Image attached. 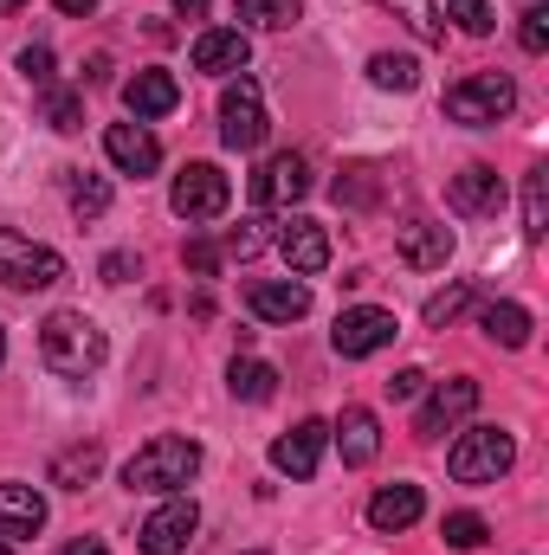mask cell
<instances>
[{
    "instance_id": "42",
    "label": "cell",
    "mask_w": 549,
    "mask_h": 555,
    "mask_svg": "<svg viewBox=\"0 0 549 555\" xmlns=\"http://www.w3.org/2000/svg\"><path fill=\"white\" fill-rule=\"evenodd\" d=\"M65 555H111V550H104L98 537H85V543H65Z\"/></svg>"
},
{
    "instance_id": "13",
    "label": "cell",
    "mask_w": 549,
    "mask_h": 555,
    "mask_svg": "<svg viewBox=\"0 0 549 555\" xmlns=\"http://www.w3.org/2000/svg\"><path fill=\"white\" fill-rule=\"evenodd\" d=\"M395 253L408 259L413 272H439L452 259V227H439V220H401L395 227Z\"/></svg>"
},
{
    "instance_id": "21",
    "label": "cell",
    "mask_w": 549,
    "mask_h": 555,
    "mask_svg": "<svg viewBox=\"0 0 549 555\" xmlns=\"http://www.w3.org/2000/svg\"><path fill=\"white\" fill-rule=\"evenodd\" d=\"M330 439H336V452H343V465H369L375 452H382V426L369 408H343V420L330 426Z\"/></svg>"
},
{
    "instance_id": "10",
    "label": "cell",
    "mask_w": 549,
    "mask_h": 555,
    "mask_svg": "<svg viewBox=\"0 0 549 555\" xmlns=\"http://www.w3.org/2000/svg\"><path fill=\"white\" fill-rule=\"evenodd\" d=\"M478 408V382L472 375H452V382H439L426 401H420V414H413V433L420 439H439V433H452L459 420Z\"/></svg>"
},
{
    "instance_id": "18",
    "label": "cell",
    "mask_w": 549,
    "mask_h": 555,
    "mask_svg": "<svg viewBox=\"0 0 549 555\" xmlns=\"http://www.w3.org/2000/svg\"><path fill=\"white\" fill-rule=\"evenodd\" d=\"M104 155H111L124 175H137V181L162 168V142L149 137L142 124H111V130H104Z\"/></svg>"
},
{
    "instance_id": "19",
    "label": "cell",
    "mask_w": 549,
    "mask_h": 555,
    "mask_svg": "<svg viewBox=\"0 0 549 555\" xmlns=\"http://www.w3.org/2000/svg\"><path fill=\"white\" fill-rule=\"evenodd\" d=\"M246 59H253V39L240 26H207L194 39V72H246Z\"/></svg>"
},
{
    "instance_id": "34",
    "label": "cell",
    "mask_w": 549,
    "mask_h": 555,
    "mask_svg": "<svg viewBox=\"0 0 549 555\" xmlns=\"http://www.w3.org/2000/svg\"><path fill=\"white\" fill-rule=\"evenodd\" d=\"M446 13L459 20V33H472V39H485L491 26H498V13L485 7V0H446Z\"/></svg>"
},
{
    "instance_id": "24",
    "label": "cell",
    "mask_w": 549,
    "mask_h": 555,
    "mask_svg": "<svg viewBox=\"0 0 549 555\" xmlns=\"http://www.w3.org/2000/svg\"><path fill=\"white\" fill-rule=\"evenodd\" d=\"M98 472H104V446H98V439H85V446H65V452L52 459V485H65V491H85Z\"/></svg>"
},
{
    "instance_id": "45",
    "label": "cell",
    "mask_w": 549,
    "mask_h": 555,
    "mask_svg": "<svg viewBox=\"0 0 549 555\" xmlns=\"http://www.w3.org/2000/svg\"><path fill=\"white\" fill-rule=\"evenodd\" d=\"M0 362H7V330H0Z\"/></svg>"
},
{
    "instance_id": "8",
    "label": "cell",
    "mask_w": 549,
    "mask_h": 555,
    "mask_svg": "<svg viewBox=\"0 0 549 555\" xmlns=\"http://www.w3.org/2000/svg\"><path fill=\"white\" fill-rule=\"evenodd\" d=\"M395 310H375V304H356V310H343L336 317V330H330V343H336V356L343 362H362V356H375V349H388L395 343Z\"/></svg>"
},
{
    "instance_id": "1",
    "label": "cell",
    "mask_w": 549,
    "mask_h": 555,
    "mask_svg": "<svg viewBox=\"0 0 549 555\" xmlns=\"http://www.w3.org/2000/svg\"><path fill=\"white\" fill-rule=\"evenodd\" d=\"M104 330L85 317V310H52L46 323H39V356H46V369L52 375H72V382H85L91 369H104Z\"/></svg>"
},
{
    "instance_id": "23",
    "label": "cell",
    "mask_w": 549,
    "mask_h": 555,
    "mask_svg": "<svg viewBox=\"0 0 549 555\" xmlns=\"http://www.w3.org/2000/svg\"><path fill=\"white\" fill-rule=\"evenodd\" d=\"M478 330H485L498 349H524V343H531V310H524V304H485V310H478Z\"/></svg>"
},
{
    "instance_id": "4",
    "label": "cell",
    "mask_w": 549,
    "mask_h": 555,
    "mask_svg": "<svg viewBox=\"0 0 549 555\" xmlns=\"http://www.w3.org/2000/svg\"><path fill=\"white\" fill-rule=\"evenodd\" d=\"M511 104H518V85H511L505 72H472V78H459V85L446 91V117H452V124H465V130L505 124V117H511Z\"/></svg>"
},
{
    "instance_id": "32",
    "label": "cell",
    "mask_w": 549,
    "mask_h": 555,
    "mask_svg": "<svg viewBox=\"0 0 549 555\" xmlns=\"http://www.w3.org/2000/svg\"><path fill=\"white\" fill-rule=\"evenodd\" d=\"M465 304H472V284H446L439 297H426L420 317H426V330H446L452 317H465Z\"/></svg>"
},
{
    "instance_id": "5",
    "label": "cell",
    "mask_w": 549,
    "mask_h": 555,
    "mask_svg": "<svg viewBox=\"0 0 549 555\" xmlns=\"http://www.w3.org/2000/svg\"><path fill=\"white\" fill-rule=\"evenodd\" d=\"M59 278H65V259H59L52 246H39V240L0 227V284H7V291H52Z\"/></svg>"
},
{
    "instance_id": "33",
    "label": "cell",
    "mask_w": 549,
    "mask_h": 555,
    "mask_svg": "<svg viewBox=\"0 0 549 555\" xmlns=\"http://www.w3.org/2000/svg\"><path fill=\"white\" fill-rule=\"evenodd\" d=\"M439 537H446V550H478L491 530H485V517H478V511H452V517L439 524Z\"/></svg>"
},
{
    "instance_id": "22",
    "label": "cell",
    "mask_w": 549,
    "mask_h": 555,
    "mask_svg": "<svg viewBox=\"0 0 549 555\" xmlns=\"http://www.w3.org/2000/svg\"><path fill=\"white\" fill-rule=\"evenodd\" d=\"M46 530V498L33 485H0V537H39Z\"/></svg>"
},
{
    "instance_id": "38",
    "label": "cell",
    "mask_w": 549,
    "mask_h": 555,
    "mask_svg": "<svg viewBox=\"0 0 549 555\" xmlns=\"http://www.w3.org/2000/svg\"><path fill=\"white\" fill-rule=\"evenodd\" d=\"M259 246H266V240H259L253 227H240V233H227V246H220V259H253Z\"/></svg>"
},
{
    "instance_id": "20",
    "label": "cell",
    "mask_w": 549,
    "mask_h": 555,
    "mask_svg": "<svg viewBox=\"0 0 549 555\" xmlns=\"http://www.w3.org/2000/svg\"><path fill=\"white\" fill-rule=\"evenodd\" d=\"M420 511H426L420 485H382V491L369 498V524H375L382 537H401L408 524H420Z\"/></svg>"
},
{
    "instance_id": "29",
    "label": "cell",
    "mask_w": 549,
    "mask_h": 555,
    "mask_svg": "<svg viewBox=\"0 0 549 555\" xmlns=\"http://www.w3.org/2000/svg\"><path fill=\"white\" fill-rule=\"evenodd\" d=\"M227 388H233L240 401H272L278 375L266 369V362H233V369H227Z\"/></svg>"
},
{
    "instance_id": "2",
    "label": "cell",
    "mask_w": 549,
    "mask_h": 555,
    "mask_svg": "<svg viewBox=\"0 0 549 555\" xmlns=\"http://www.w3.org/2000/svg\"><path fill=\"white\" fill-rule=\"evenodd\" d=\"M194 472H201V446L181 439V433H155L149 446H137V459L124 465V485L130 491H155V498H175V491L194 485Z\"/></svg>"
},
{
    "instance_id": "14",
    "label": "cell",
    "mask_w": 549,
    "mask_h": 555,
    "mask_svg": "<svg viewBox=\"0 0 549 555\" xmlns=\"http://www.w3.org/2000/svg\"><path fill=\"white\" fill-rule=\"evenodd\" d=\"M446 201H452V214H465V220H478V214H498V207H505V181H498V168H485V162H472V168H459V175H452V188H446Z\"/></svg>"
},
{
    "instance_id": "48",
    "label": "cell",
    "mask_w": 549,
    "mask_h": 555,
    "mask_svg": "<svg viewBox=\"0 0 549 555\" xmlns=\"http://www.w3.org/2000/svg\"><path fill=\"white\" fill-rule=\"evenodd\" d=\"M246 555H259V550H246Z\"/></svg>"
},
{
    "instance_id": "36",
    "label": "cell",
    "mask_w": 549,
    "mask_h": 555,
    "mask_svg": "<svg viewBox=\"0 0 549 555\" xmlns=\"http://www.w3.org/2000/svg\"><path fill=\"white\" fill-rule=\"evenodd\" d=\"M20 78L46 91V85H52V46H26V52H20Z\"/></svg>"
},
{
    "instance_id": "11",
    "label": "cell",
    "mask_w": 549,
    "mask_h": 555,
    "mask_svg": "<svg viewBox=\"0 0 549 555\" xmlns=\"http://www.w3.org/2000/svg\"><path fill=\"white\" fill-rule=\"evenodd\" d=\"M304 194H310V162L291 155V149L272 155V162L253 175V201H259V207H291V201H304Z\"/></svg>"
},
{
    "instance_id": "25",
    "label": "cell",
    "mask_w": 549,
    "mask_h": 555,
    "mask_svg": "<svg viewBox=\"0 0 549 555\" xmlns=\"http://www.w3.org/2000/svg\"><path fill=\"white\" fill-rule=\"evenodd\" d=\"M382 7H395V20L408 26L413 39H426V46H439V39H446V20H439V0H382Z\"/></svg>"
},
{
    "instance_id": "3",
    "label": "cell",
    "mask_w": 549,
    "mask_h": 555,
    "mask_svg": "<svg viewBox=\"0 0 549 555\" xmlns=\"http://www.w3.org/2000/svg\"><path fill=\"white\" fill-rule=\"evenodd\" d=\"M511 459H518V439L505 426H465L452 439V452H446V472L459 485H498L511 472Z\"/></svg>"
},
{
    "instance_id": "7",
    "label": "cell",
    "mask_w": 549,
    "mask_h": 555,
    "mask_svg": "<svg viewBox=\"0 0 549 555\" xmlns=\"http://www.w3.org/2000/svg\"><path fill=\"white\" fill-rule=\"evenodd\" d=\"M227 201H233V181H227L214 162H188V168L175 175V188H168V207H175L181 220H220Z\"/></svg>"
},
{
    "instance_id": "31",
    "label": "cell",
    "mask_w": 549,
    "mask_h": 555,
    "mask_svg": "<svg viewBox=\"0 0 549 555\" xmlns=\"http://www.w3.org/2000/svg\"><path fill=\"white\" fill-rule=\"evenodd\" d=\"M104 207H111V181H104V175H78V181H72V214H78V220H98Z\"/></svg>"
},
{
    "instance_id": "27",
    "label": "cell",
    "mask_w": 549,
    "mask_h": 555,
    "mask_svg": "<svg viewBox=\"0 0 549 555\" xmlns=\"http://www.w3.org/2000/svg\"><path fill=\"white\" fill-rule=\"evenodd\" d=\"M369 78H375L382 91H413V85H420V65H413L408 52H375V59H369Z\"/></svg>"
},
{
    "instance_id": "15",
    "label": "cell",
    "mask_w": 549,
    "mask_h": 555,
    "mask_svg": "<svg viewBox=\"0 0 549 555\" xmlns=\"http://www.w3.org/2000/svg\"><path fill=\"white\" fill-rule=\"evenodd\" d=\"M323 446H330V426H323V420H297V426L272 446V465L284 478H310L317 459H323Z\"/></svg>"
},
{
    "instance_id": "37",
    "label": "cell",
    "mask_w": 549,
    "mask_h": 555,
    "mask_svg": "<svg viewBox=\"0 0 549 555\" xmlns=\"http://www.w3.org/2000/svg\"><path fill=\"white\" fill-rule=\"evenodd\" d=\"M181 266H188L194 278L220 272V246H207V240H188V246H181Z\"/></svg>"
},
{
    "instance_id": "26",
    "label": "cell",
    "mask_w": 549,
    "mask_h": 555,
    "mask_svg": "<svg viewBox=\"0 0 549 555\" xmlns=\"http://www.w3.org/2000/svg\"><path fill=\"white\" fill-rule=\"evenodd\" d=\"M524 233L531 240L549 233V168H531L524 175Z\"/></svg>"
},
{
    "instance_id": "28",
    "label": "cell",
    "mask_w": 549,
    "mask_h": 555,
    "mask_svg": "<svg viewBox=\"0 0 549 555\" xmlns=\"http://www.w3.org/2000/svg\"><path fill=\"white\" fill-rule=\"evenodd\" d=\"M240 20L246 26H266V33H284V26L304 20V7L297 0H240Z\"/></svg>"
},
{
    "instance_id": "43",
    "label": "cell",
    "mask_w": 549,
    "mask_h": 555,
    "mask_svg": "<svg viewBox=\"0 0 549 555\" xmlns=\"http://www.w3.org/2000/svg\"><path fill=\"white\" fill-rule=\"evenodd\" d=\"M175 13H181V20H201V13H207V0H175Z\"/></svg>"
},
{
    "instance_id": "16",
    "label": "cell",
    "mask_w": 549,
    "mask_h": 555,
    "mask_svg": "<svg viewBox=\"0 0 549 555\" xmlns=\"http://www.w3.org/2000/svg\"><path fill=\"white\" fill-rule=\"evenodd\" d=\"M246 304H253L259 323H297L310 310V284L304 278H266V284L246 291Z\"/></svg>"
},
{
    "instance_id": "47",
    "label": "cell",
    "mask_w": 549,
    "mask_h": 555,
    "mask_svg": "<svg viewBox=\"0 0 549 555\" xmlns=\"http://www.w3.org/2000/svg\"><path fill=\"white\" fill-rule=\"evenodd\" d=\"M531 7H544V0H531Z\"/></svg>"
},
{
    "instance_id": "9",
    "label": "cell",
    "mask_w": 549,
    "mask_h": 555,
    "mask_svg": "<svg viewBox=\"0 0 549 555\" xmlns=\"http://www.w3.org/2000/svg\"><path fill=\"white\" fill-rule=\"evenodd\" d=\"M194 530H201V511H194V498H168L149 524H142V537H137V550L142 555H188V543H194Z\"/></svg>"
},
{
    "instance_id": "40",
    "label": "cell",
    "mask_w": 549,
    "mask_h": 555,
    "mask_svg": "<svg viewBox=\"0 0 549 555\" xmlns=\"http://www.w3.org/2000/svg\"><path fill=\"white\" fill-rule=\"evenodd\" d=\"M130 278H137V259L130 253H111L104 259V284H130Z\"/></svg>"
},
{
    "instance_id": "6",
    "label": "cell",
    "mask_w": 549,
    "mask_h": 555,
    "mask_svg": "<svg viewBox=\"0 0 549 555\" xmlns=\"http://www.w3.org/2000/svg\"><path fill=\"white\" fill-rule=\"evenodd\" d=\"M266 130H272V124H266V98H259V85L240 72V78L220 91V142L240 149V155H253V149L266 142Z\"/></svg>"
},
{
    "instance_id": "12",
    "label": "cell",
    "mask_w": 549,
    "mask_h": 555,
    "mask_svg": "<svg viewBox=\"0 0 549 555\" xmlns=\"http://www.w3.org/2000/svg\"><path fill=\"white\" fill-rule=\"evenodd\" d=\"M272 246H278V259H284L297 278H317L323 266H330V233H323L317 220H284Z\"/></svg>"
},
{
    "instance_id": "41",
    "label": "cell",
    "mask_w": 549,
    "mask_h": 555,
    "mask_svg": "<svg viewBox=\"0 0 549 555\" xmlns=\"http://www.w3.org/2000/svg\"><path fill=\"white\" fill-rule=\"evenodd\" d=\"M52 7H59V13H72V20H85V13H91L98 0H52Z\"/></svg>"
},
{
    "instance_id": "35",
    "label": "cell",
    "mask_w": 549,
    "mask_h": 555,
    "mask_svg": "<svg viewBox=\"0 0 549 555\" xmlns=\"http://www.w3.org/2000/svg\"><path fill=\"white\" fill-rule=\"evenodd\" d=\"M518 46H524V52H549V7H524Z\"/></svg>"
},
{
    "instance_id": "30",
    "label": "cell",
    "mask_w": 549,
    "mask_h": 555,
    "mask_svg": "<svg viewBox=\"0 0 549 555\" xmlns=\"http://www.w3.org/2000/svg\"><path fill=\"white\" fill-rule=\"evenodd\" d=\"M46 124H52V130H65V137H72V130H85V98H78V91H52V85H46Z\"/></svg>"
},
{
    "instance_id": "46",
    "label": "cell",
    "mask_w": 549,
    "mask_h": 555,
    "mask_svg": "<svg viewBox=\"0 0 549 555\" xmlns=\"http://www.w3.org/2000/svg\"><path fill=\"white\" fill-rule=\"evenodd\" d=\"M0 555H13V550H7V537H0Z\"/></svg>"
},
{
    "instance_id": "39",
    "label": "cell",
    "mask_w": 549,
    "mask_h": 555,
    "mask_svg": "<svg viewBox=\"0 0 549 555\" xmlns=\"http://www.w3.org/2000/svg\"><path fill=\"white\" fill-rule=\"evenodd\" d=\"M388 395H395V401H420V395H426V375H420V369H401V375L388 382Z\"/></svg>"
},
{
    "instance_id": "44",
    "label": "cell",
    "mask_w": 549,
    "mask_h": 555,
    "mask_svg": "<svg viewBox=\"0 0 549 555\" xmlns=\"http://www.w3.org/2000/svg\"><path fill=\"white\" fill-rule=\"evenodd\" d=\"M13 7H26V0H0V13H13Z\"/></svg>"
},
{
    "instance_id": "17",
    "label": "cell",
    "mask_w": 549,
    "mask_h": 555,
    "mask_svg": "<svg viewBox=\"0 0 549 555\" xmlns=\"http://www.w3.org/2000/svg\"><path fill=\"white\" fill-rule=\"evenodd\" d=\"M175 104H181V85H175V72H162V65H149V72H137V78L124 85V111H130L137 124L168 117Z\"/></svg>"
}]
</instances>
